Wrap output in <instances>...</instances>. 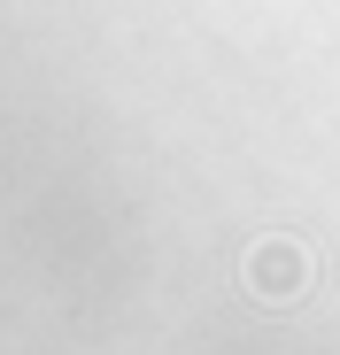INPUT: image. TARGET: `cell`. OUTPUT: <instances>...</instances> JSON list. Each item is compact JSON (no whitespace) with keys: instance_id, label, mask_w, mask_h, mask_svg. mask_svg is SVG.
<instances>
[{"instance_id":"cell-1","label":"cell","mask_w":340,"mask_h":355,"mask_svg":"<svg viewBox=\"0 0 340 355\" xmlns=\"http://www.w3.org/2000/svg\"><path fill=\"white\" fill-rule=\"evenodd\" d=\"M302 286H309V255L294 240H255L248 248V293H263V302H294Z\"/></svg>"}]
</instances>
